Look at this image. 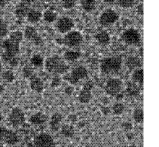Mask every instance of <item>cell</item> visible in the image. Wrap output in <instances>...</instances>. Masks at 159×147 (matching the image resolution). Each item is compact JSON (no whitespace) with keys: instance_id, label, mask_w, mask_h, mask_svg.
<instances>
[{"instance_id":"cell-1","label":"cell","mask_w":159,"mask_h":147,"mask_svg":"<svg viewBox=\"0 0 159 147\" xmlns=\"http://www.w3.org/2000/svg\"><path fill=\"white\" fill-rule=\"evenodd\" d=\"M45 69L55 74H63L66 73L69 66L59 55H54L46 58L44 62Z\"/></svg>"},{"instance_id":"cell-2","label":"cell","mask_w":159,"mask_h":147,"mask_svg":"<svg viewBox=\"0 0 159 147\" xmlns=\"http://www.w3.org/2000/svg\"><path fill=\"white\" fill-rule=\"evenodd\" d=\"M122 60L120 56H114L103 58L100 63V69L102 73L111 74L117 73L122 67Z\"/></svg>"},{"instance_id":"cell-3","label":"cell","mask_w":159,"mask_h":147,"mask_svg":"<svg viewBox=\"0 0 159 147\" xmlns=\"http://www.w3.org/2000/svg\"><path fill=\"white\" fill-rule=\"evenodd\" d=\"M19 43L10 38L3 41L2 47L4 49V52L2 54V59L5 61L8 62L11 59L16 57L19 51Z\"/></svg>"},{"instance_id":"cell-4","label":"cell","mask_w":159,"mask_h":147,"mask_svg":"<svg viewBox=\"0 0 159 147\" xmlns=\"http://www.w3.org/2000/svg\"><path fill=\"white\" fill-rule=\"evenodd\" d=\"M88 74L87 69L83 66H79L73 69L70 73L65 74L63 79L68 81L70 84H75L80 80L86 78Z\"/></svg>"},{"instance_id":"cell-5","label":"cell","mask_w":159,"mask_h":147,"mask_svg":"<svg viewBox=\"0 0 159 147\" xmlns=\"http://www.w3.org/2000/svg\"><path fill=\"white\" fill-rule=\"evenodd\" d=\"M83 40L81 33L78 31H70L65 33L63 38V43L69 48H75L80 45Z\"/></svg>"},{"instance_id":"cell-6","label":"cell","mask_w":159,"mask_h":147,"mask_svg":"<svg viewBox=\"0 0 159 147\" xmlns=\"http://www.w3.org/2000/svg\"><path fill=\"white\" fill-rule=\"evenodd\" d=\"M121 38L126 44L129 45H134L140 42V34L137 29L130 28L125 30L122 33Z\"/></svg>"},{"instance_id":"cell-7","label":"cell","mask_w":159,"mask_h":147,"mask_svg":"<svg viewBox=\"0 0 159 147\" xmlns=\"http://www.w3.org/2000/svg\"><path fill=\"white\" fill-rule=\"evenodd\" d=\"M118 18V14L115 11L111 9H107L101 14L99 18V23L103 27H108L114 24Z\"/></svg>"},{"instance_id":"cell-8","label":"cell","mask_w":159,"mask_h":147,"mask_svg":"<svg viewBox=\"0 0 159 147\" xmlns=\"http://www.w3.org/2000/svg\"><path fill=\"white\" fill-rule=\"evenodd\" d=\"M122 87V81L118 78L109 79L105 86V91L106 93L111 96H116L119 94Z\"/></svg>"},{"instance_id":"cell-9","label":"cell","mask_w":159,"mask_h":147,"mask_svg":"<svg viewBox=\"0 0 159 147\" xmlns=\"http://www.w3.org/2000/svg\"><path fill=\"white\" fill-rule=\"evenodd\" d=\"M0 141L9 145H14L19 142V138L13 131L0 127Z\"/></svg>"},{"instance_id":"cell-10","label":"cell","mask_w":159,"mask_h":147,"mask_svg":"<svg viewBox=\"0 0 159 147\" xmlns=\"http://www.w3.org/2000/svg\"><path fill=\"white\" fill-rule=\"evenodd\" d=\"M9 121L14 127H18L23 125L25 122V114L19 107H14L12 109L9 115Z\"/></svg>"},{"instance_id":"cell-11","label":"cell","mask_w":159,"mask_h":147,"mask_svg":"<svg viewBox=\"0 0 159 147\" xmlns=\"http://www.w3.org/2000/svg\"><path fill=\"white\" fill-rule=\"evenodd\" d=\"M34 143L35 147H52L54 141L53 137L50 134L41 133L35 136Z\"/></svg>"},{"instance_id":"cell-12","label":"cell","mask_w":159,"mask_h":147,"mask_svg":"<svg viewBox=\"0 0 159 147\" xmlns=\"http://www.w3.org/2000/svg\"><path fill=\"white\" fill-rule=\"evenodd\" d=\"M74 26L73 20L68 17L62 16L60 17L56 23L57 30L61 33H66L71 31Z\"/></svg>"},{"instance_id":"cell-13","label":"cell","mask_w":159,"mask_h":147,"mask_svg":"<svg viewBox=\"0 0 159 147\" xmlns=\"http://www.w3.org/2000/svg\"><path fill=\"white\" fill-rule=\"evenodd\" d=\"M93 87V82L91 81H87L81 90L78 95V100L81 104L88 103L92 98L91 90Z\"/></svg>"},{"instance_id":"cell-14","label":"cell","mask_w":159,"mask_h":147,"mask_svg":"<svg viewBox=\"0 0 159 147\" xmlns=\"http://www.w3.org/2000/svg\"><path fill=\"white\" fill-rule=\"evenodd\" d=\"M62 115L58 112L54 113L51 118L49 122L50 129L52 131H57L60 130L61 127V122L62 121Z\"/></svg>"},{"instance_id":"cell-15","label":"cell","mask_w":159,"mask_h":147,"mask_svg":"<svg viewBox=\"0 0 159 147\" xmlns=\"http://www.w3.org/2000/svg\"><path fill=\"white\" fill-rule=\"evenodd\" d=\"M30 86L33 91L40 93L43 90V82L42 79L37 76L30 77Z\"/></svg>"},{"instance_id":"cell-16","label":"cell","mask_w":159,"mask_h":147,"mask_svg":"<svg viewBox=\"0 0 159 147\" xmlns=\"http://www.w3.org/2000/svg\"><path fill=\"white\" fill-rule=\"evenodd\" d=\"M24 37L28 39L31 40L35 42V43H39L40 42V39L38 36V34L34 27L31 26H27L24 31Z\"/></svg>"},{"instance_id":"cell-17","label":"cell","mask_w":159,"mask_h":147,"mask_svg":"<svg viewBox=\"0 0 159 147\" xmlns=\"http://www.w3.org/2000/svg\"><path fill=\"white\" fill-rule=\"evenodd\" d=\"M47 120L48 116L40 112L32 115L29 118V121L35 125H41Z\"/></svg>"},{"instance_id":"cell-18","label":"cell","mask_w":159,"mask_h":147,"mask_svg":"<svg viewBox=\"0 0 159 147\" xmlns=\"http://www.w3.org/2000/svg\"><path fill=\"white\" fill-rule=\"evenodd\" d=\"M26 16H27V19L29 22L37 23L42 18V14L37 10L30 9L29 10Z\"/></svg>"},{"instance_id":"cell-19","label":"cell","mask_w":159,"mask_h":147,"mask_svg":"<svg viewBox=\"0 0 159 147\" xmlns=\"http://www.w3.org/2000/svg\"><path fill=\"white\" fill-rule=\"evenodd\" d=\"M60 133L66 138H71L75 134L74 127L70 124H63L60 127Z\"/></svg>"},{"instance_id":"cell-20","label":"cell","mask_w":159,"mask_h":147,"mask_svg":"<svg viewBox=\"0 0 159 147\" xmlns=\"http://www.w3.org/2000/svg\"><path fill=\"white\" fill-rule=\"evenodd\" d=\"M95 38L98 42L102 45H107L110 41L109 35L106 31H101L98 32L95 35Z\"/></svg>"},{"instance_id":"cell-21","label":"cell","mask_w":159,"mask_h":147,"mask_svg":"<svg viewBox=\"0 0 159 147\" xmlns=\"http://www.w3.org/2000/svg\"><path fill=\"white\" fill-rule=\"evenodd\" d=\"M132 79L134 82L139 84H143V71L142 68L135 69L132 74Z\"/></svg>"},{"instance_id":"cell-22","label":"cell","mask_w":159,"mask_h":147,"mask_svg":"<svg viewBox=\"0 0 159 147\" xmlns=\"http://www.w3.org/2000/svg\"><path fill=\"white\" fill-rule=\"evenodd\" d=\"M126 65L129 69H134L140 66V61L137 57L130 56L126 60Z\"/></svg>"},{"instance_id":"cell-23","label":"cell","mask_w":159,"mask_h":147,"mask_svg":"<svg viewBox=\"0 0 159 147\" xmlns=\"http://www.w3.org/2000/svg\"><path fill=\"white\" fill-rule=\"evenodd\" d=\"M96 4V0H81V7L86 12L93 11L95 9Z\"/></svg>"},{"instance_id":"cell-24","label":"cell","mask_w":159,"mask_h":147,"mask_svg":"<svg viewBox=\"0 0 159 147\" xmlns=\"http://www.w3.org/2000/svg\"><path fill=\"white\" fill-rule=\"evenodd\" d=\"M64 58L68 61H74L81 56V53L78 51L68 50L64 53Z\"/></svg>"},{"instance_id":"cell-25","label":"cell","mask_w":159,"mask_h":147,"mask_svg":"<svg viewBox=\"0 0 159 147\" xmlns=\"http://www.w3.org/2000/svg\"><path fill=\"white\" fill-rule=\"evenodd\" d=\"M43 18L44 19V20L47 22L48 23H51L54 22L57 17V14L56 12L52 11V10H46L45 11H44L43 14H42Z\"/></svg>"},{"instance_id":"cell-26","label":"cell","mask_w":159,"mask_h":147,"mask_svg":"<svg viewBox=\"0 0 159 147\" xmlns=\"http://www.w3.org/2000/svg\"><path fill=\"white\" fill-rule=\"evenodd\" d=\"M28 11V6L25 3H21L19 5H18L16 10V14L19 17H24L27 15Z\"/></svg>"},{"instance_id":"cell-27","label":"cell","mask_w":159,"mask_h":147,"mask_svg":"<svg viewBox=\"0 0 159 147\" xmlns=\"http://www.w3.org/2000/svg\"><path fill=\"white\" fill-rule=\"evenodd\" d=\"M30 62L35 67H40L43 64V59L40 55H34L31 58Z\"/></svg>"},{"instance_id":"cell-28","label":"cell","mask_w":159,"mask_h":147,"mask_svg":"<svg viewBox=\"0 0 159 147\" xmlns=\"http://www.w3.org/2000/svg\"><path fill=\"white\" fill-rule=\"evenodd\" d=\"M133 118L137 123H142L143 118V112L140 109H136L133 112Z\"/></svg>"},{"instance_id":"cell-29","label":"cell","mask_w":159,"mask_h":147,"mask_svg":"<svg viewBox=\"0 0 159 147\" xmlns=\"http://www.w3.org/2000/svg\"><path fill=\"white\" fill-rule=\"evenodd\" d=\"M124 109H125L124 105L122 103L117 102L113 105V107H112L113 114L117 115H120L123 113Z\"/></svg>"},{"instance_id":"cell-30","label":"cell","mask_w":159,"mask_h":147,"mask_svg":"<svg viewBox=\"0 0 159 147\" xmlns=\"http://www.w3.org/2000/svg\"><path fill=\"white\" fill-rule=\"evenodd\" d=\"M118 5L122 8H130L134 4V0H117Z\"/></svg>"},{"instance_id":"cell-31","label":"cell","mask_w":159,"mask_h":147,"mask_svg":"<svg viewBox=\"0 0 159 147\" xmlns=\"http://www.w3.org/2000/svg\"><path fill=\"white\" fill-rule=\"evenodd\" d=\"M78 0H61L62 6L64 9H70L75 7Z\"/></svg>"},{"instance_id":"cell-32","label":"cell","mask_w":159,"mask_h":147,"mask_svg":"<svg viewBox=\"0 0 159 147\" xmlns=\"http://www.w3.org/2000/svg\"><path fill=\"white\" fill-rule=\"evenodd\" d=\"M9 38L14 41H16L20 43L22 40L23 34L20 31H14L10 34Z\"/></svg>"},{"instance_id":"cell-33","label":"cell","mask_w":159,"mask_h":147,"mask_svg":"<svg viewBox=\"0 0 159 147\" xmlns=\"http://www.w3.org/2000/svg\"><path fill=\"white\" fill-rule=\"evenodd\" d=\"M127 92L130 96H135L138 93L139 89L135 84L133 83H129L127 86Z\"/></svg>"},{"instance_id":"cell-34","label":"cell","mask_w":159,"mask_h":147,"mask_svg":"<svg viewBox=\"0 0 159 147\" xmlns=\"http://www.w3.org/2000/svg\"><path fill=\"white\" fill-rule=\"evenodd\" d=\"M8 32L7 26L1 19H0V37H4L7 35Z\"/></svg>"},{"instance_id":"cell-35","label":"cell","mask_w":159,"mask_h":147,"mask_svg":"<svg viewBox=\"0 0 159 147\" xmlns=\"http://www.w3.org/2000/svg\"><path fill=\"white\" fill-rule=\"evenodd\" d=\"M2 77L6 81L8 82H12L14 79V73L11 71H5L2 74Z\"/></svg>"},{"instance_id":"cell-36","label":"cell","mask_w":159,"mask_h":147,"mask_svg":"<svg viewBox=\"0 0 159 147\" xmlns=\"http://www.w3.org/2000/svg\"><path fill=\"white\" fill-rule=\"evenodd\" d=\"M22 72H23V74H24V77L29 78V77H31L32 76L33 69L29 66H25L24 68V69L22 70Z\"/></svg>"},{"instance_id":"cell-37","label":"cell","mask_w":159,"mask_h":147,"mask_svg":"<svg viewBox=\"0 0 159 147\" xmlns=\"http://www.w3.org/2000/svg\"><path fill=\"white\" fill-rule=\"evenodd\" d=\"M61 84V79L59 78V76H56L53 78L51 82V86L53 87H58Z\"/></svg>"},{"instance_id":"cell-38","label":"cell","mask_w":159,"mask_h":147,"mask_svg":"<svg viewBox=\"0 0 159 147\" xmlns=\"http://www.w3.org/2000/svg\"><path fill=\"white\" fill-rule=\"evenodd\" d=\"M9 64L11 66H16L17 65H18V63H19V60L16 57H14L12 58V59H11L9 61H8Z\"/></svg>"},{"instance_id":"cell-39","label":"cell","mask_w":159,"mask_h":147,"mask_svg":"<svg viewBox=\"0 0 159 147\" xmlns=\"http://www.w3.org/2000/svg\"><path fill=\"white\" fill-rule=\"evenodd\" d=\"M74 91V87L71 86H68L65 89V92L68 95H71Z\"/></svg>"},{"instance_id":"cell-40","label":"cell","mask_w":159,"mask_h":147,"mask_svg":"<svg viewBox=\"0 0 159 147\" xmlns=\"http://www.w3.org/2000/svg\"><path fill=\"white\" fill-rule=\"evenodd\" d=\"M143 4H140L137 6V12L139 13V14H140V15L143 14Z\"/></svg>"},{"instance_id":"cell-41","label":"cell","mask_w":159,"mask_h":147,"mask_svg":"<svg viewBox=\"0 0 159 147\" xmlns=\"http://www.w3.org/2000/svg\"><path fill=\"white\" fill-rule=\"evenodd\" d=\"M122 127L125 128V129H130L131 128V124L129 123H124L122 124Z\"/></svg>"},{"instance_id":"cell-42","label":"cell","mask_w":159,"mask_h":147,"mask_svg":"<svg viewBox=\"0 0 159 147\" xmlns=\"http://www.w3.org/2000/svg\"><path fill=\"white\" fill-rule=\"evenodd\" d=\"M102 112L104 114H107L108 113H109V109L107 108V107H104V110L103 109H102Z\"/></svg>"},{"instance_id":"cell-43","label":"cell","mask_w":159,"mask_h":147,"mask_svg":"<svg viewBox=\"0 0 159 147\" xmlns=\"http://www.w3.org/2000/svg\"><path fill=\"white\" fill-rule=\"evenodd\" d=\"M5 5V2L4 0H0V7H2Z\"/></svg>"},{"instance_id":"cell-44","label":"cell","mask_w":159,"mask_h":147,"mask_svg":"<svg viewBox=\"0 0 159 147\" xmlns=\"http://www.w3.org/2000/svg\"><path fill=\"white\" fill-rule=\"evenodd\" d=\"M104 1L105 2H107V3H109V4H111V3H113L115 0H104Z\"/></svg>"},{"instance_id":"cell-45","label":"cell","mask_w":159,"mask_h":147,"mask_svg":"<svg viewBox=\"0 0 159 147\" xmlns=\"http://www.w3.org/2000/svg\"><path fill=\"white\" fill-rule=\"evenodd\" d=\"M2 120V115H1V114H0V123L1 122Z\"/></svg>"},{"instance_id":"cell-46","label":"cell","mask_w":159,"mask_h":147,"mask_svg":"<svg viewBox=\"0 0 159 147\" xmlns=\"http://www.w3.org/2000/svg\"><path fill=\"white\" fill-rule=\"evenodd\" d=\"M1 70H2V65H1V63H0V72L1 71Z\"/></svg>"}]
</instances>
